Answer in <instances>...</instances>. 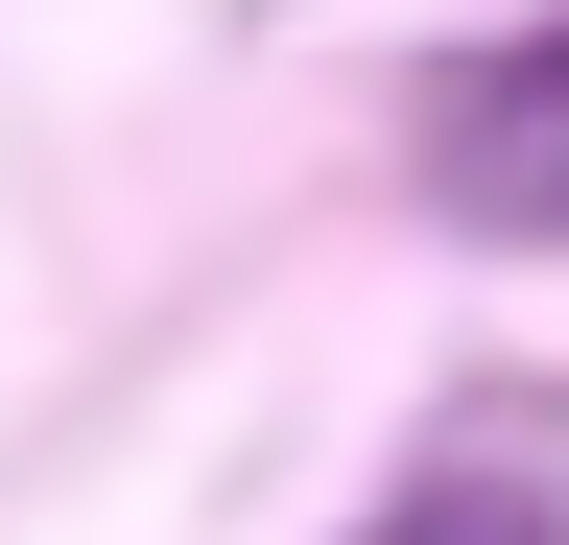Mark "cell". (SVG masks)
Instances as JSON below:
<instances>
[{
	"instance_id": "6da1fadb",
	"label": "cell",
	"mask_w": 569,
	"mask_h": 545,
	"mask_svg": "<svg viewBox=\"0 0 569 545\" xmlns=\"http://www.w3.org/2000/svg\"><path fill=\"white\" fill-rule=\"evenodd\" d=\"M451 190H475V214H569V48L451 72Z\"/></svg>"
},
{
	"instance_id": "7a4b0ae2",
	"label": "cell",
	"mask_w": 569,
	"mask_h": 545,
	"mask_svg": "<svg viewBox=\"0 0 569 545\" xmlns=\"http://www.w3.org/2000/svg\"><path fill=\"white\" fill-rule=\"evenodd\" d=\"M380 545H546V498H522V474H427Z\"/></svg>"
}]
</instances>
